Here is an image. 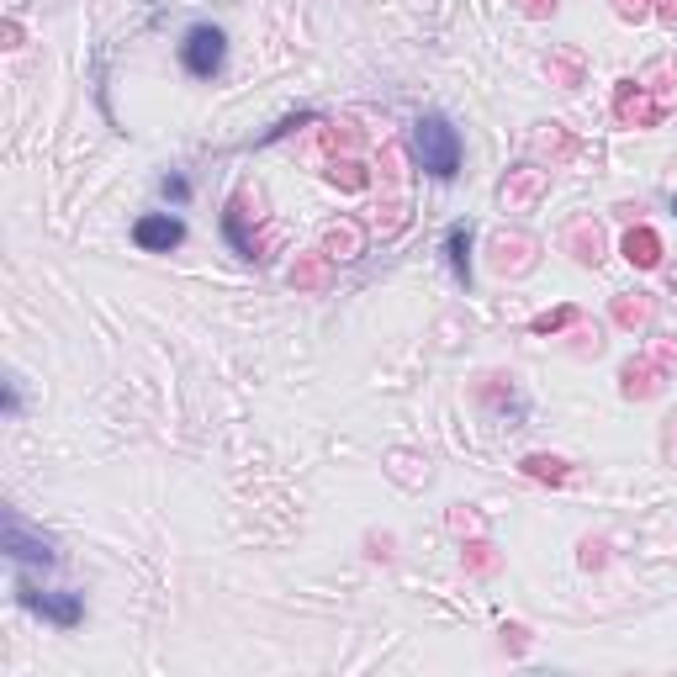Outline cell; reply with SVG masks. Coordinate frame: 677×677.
Masks as SVG:
<instances>
[{"mask_svg":"<svg viewBox=\"0 0 677 677\" xmlns=\"http://www.w3.org/2000/svg\"><path fill=\"white\" fill-rule=\"evenodd\" d=\"M6 545H11V556H16V561H53V551H48L43 540H27V535H22V524H11V529H6Z\"/></svg>","mask_w":677,"mask_h":677,"instance_id":"obj_5","label":"cell"},{"mask_svg":"<svg viewBox=\"0 0 677 677\" xmlns=\"http://www.w3.org/2000/svg\"><path fill=\"white\" fill-rule=\"evenodd\" d=\"M223 59H228V38H223V27H191L186 32V43H180V64L191 69L196 80H212L217 69H223Z\"/></svg>","mask_w":677,"mask_h":677,"instance_id":"obj_2","label":"cell"},{"mask_svg":"<svg viewBox=\"0 0 677 677\" xmlns=\"http://www.w3.org/2000/svg\"><path fill=\"white\" fill-rule=\"evenodd\" d=\"M164 196H170V201H186L191 196V180L186 175H164V186H159Z\"/></svg>","mask_w":677,"mask_h":677,"instance_id":"obj_7","label":"cell"},{"mask_svg":"<svg viewBox=\"0 0 677 677\" xmlns=\"http://www.w3.org/2000/svg\"><path fill=\"white\" fill-rule=\"evenodd\" d=\"M22 603H27V609H38L43 619H53V625H75V619H80V598H53V593L27 588V582H22Z\"/></svg>","mask_w":677,"mask_h":677,"instance_id":"obj_4","label":"cell"},{"mask_svg":"<svg viewBox=\"0 0 677 677\" xmlns=\"http://www.w3.org/2000/svg\"><path fill=\"white\" fill-rule=\"evenodd\" d=\"M630 260L651 265V260H656V244H651V239H630Z\"/></svg>","mask_w":677,"mask_h":677,"instance_id":"obj_8","label":"cell"},{"mask_svg":"<svg viewBox=\"0 0 677 677\" xmlns=\"http://www.w3.org/2000/svg\"><path fill=\"white\" fill-rule=\"evenodd\" d=\"M445 254H450V270L455 276H471V233L466 228H450V239H445Z\"/></svg>","mask_w":677,"mask_h":677,"instance_id":"obj_6","label":"cell"},{"mask_svg":"<svg viewBox=\"0 0 677 677\" xmlns=\"http://www.w3.org/2000/svg\"><path fill=\"white\" fill-rule=\"evenodd\" d=\"M413 149H418V164H424L434 180H450L461 170V133H455L445 117H418Z\"/></svg>","mask_w":677,"mask_h":677,"instance_id":"obj_1","label":"cell"},{"mask_svg":"<svg viewBox=\"0 0 677 677\" xmlns=\"http://www.w3.org/2000/svg\"><path fill=\"white\" fill-rule=\"evenodd\" d=\"M180 239H186V228H180V217H170V212H154V217H138L133 223L138 249H175Z\"/></svg>","mask_w":677,"mask_h":677,"instance_id":"obj_3","label":"cell"}]
</instances>
